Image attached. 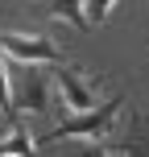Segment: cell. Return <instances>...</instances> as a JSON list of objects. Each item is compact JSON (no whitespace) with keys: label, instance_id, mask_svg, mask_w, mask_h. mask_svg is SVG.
<instances>
[{"label":"cell","instance_id":"cell-1","mask_svg":"<svg viewBox=\"0 0 149 157\" xmlns=\"http://www.w3.org/2000/svg\"><path fill=\"white\" fill-rule=\"evenodd\" d=\"M120 108H124V95H112L108 103H100L95 112H83V116H66L58 128H50L46 136H37V149H46V145L54 141H66V136H79V141H104V136L116 128L120 120Z\"/></svg>","mask_w":149,"mask_h":157},{"label":"cell","instance_id":"cell-2","mask_svg":"<svg viewBox=\"0 0 149 157\" xmlns=\"http://www.w3.org/2000/svg\"><path fill=\"white\" fill-rule=\"evenodd\" d=\"M50 83L37 66H17L13 71V116L21 112H46L50 108Z\"/></svg>","mask_w":149,"mask_h":157},{"label":"cell","instance_id":"cell-3","mask_svg":"<svg viewBox=\"0 0 149 157\" xmlns=\"http://www.w3.org/2000/svg\"><path fill=\"white\" fill-rule=\"evenodd\" d=\"M0 50H4L8 58H17L21 66H37V62H58L62 58V50L54 46L50 37H41V33H0Z\"/></svg>","mask_w":149,"mask_h":157},{"label":"cell","instance_id":"cell-4","mask_svg":"<svg viewBox=\"0 0 149 157\" xmlns=\"http://www.w3.org/2000/svg\"><path fill=\"white\" fill-rule=\"evenodd\" d=\"M54 83H58V91H62V99H66V108H71V116H83V112H95V108H100V103H95L91 83L83 78V71L62 66V71L54 75Z\"/></svg>","mask_w":149,"mask_h":157},{"label":"cell","instance_id":"cell-5","mask_svg":"<svg viewBox=\"0 0 149 157\" xmlns=\"http://www.w3.org/2000/svg\"><path fill=\"white\" fill-rule=\"evenodd\" d=\"M0 157H37V141L29 136V128H25L21 116L13 120V132L0 141Z\"/></svg>","mask_w":149,"mask_h":157},{"label":"cell","instance_id":"cell-6","mask_svg":"<svg viewBox=\"0 0 149 157\" xmlns=\"http://www.w3.org/2000/svg\"><path fill=\"white\" fill-rule=\"evenodd\" d=\"M50 13H58V21H71L75 29H87V13H83V4H66V0H54V4H50Z\"/></svg>","mask_w":149,"mask_h":157},{"label":"cell","instance_id":"cell-7","mask_svg":"<svg viewBox=\"0 0 149 157\" xmlns=\"http://www.w3.org/2000/svg\"><path fill=\"white\" fill-rule=\"evenodd\" d=\"M0 108H4L8 120H17L13 116V78H8V71H4V58H0Z\"/></svg>","mask_w":149,"mask_h":157},{"label":"cell","instance_id":"cell-8","mask_svg":"<svg viewBox=\"0 0 149 157\" xmlns=\"http://www.w3.org/2000/svg\"><path fill=\"white\" fill-rule=\"evenodd\" d=\"M112 8H116L112 0H91V4H83V13H87V25H91V21H104V17H108Z\"/></svg>","mask_w":149,"mask_h":157},{"label":"cell","instance_id":"cell-9","mask_svg":"<svg viewBox=\"0 0 149 157\" xmlns=\"http://www.w3.org/2000/svg\"><path fill=\"white\" fill-rule=\"evenodd\" d=\"M141 132H145V136H137L133 145H124V153H133V157H149V124L141 128Z\"/></svg>","mask_w":149,"mask_h":157},{"label":"cell","instance_id":"cell-10","mask_svg":"<svg viewBox=\"0 0 149 157\" xmlns=\"http://www.w3.org/2000/svg\"><path fill=\"white\" fill-rule=\"evenodd\" d=\"M79 157H112V153H104V149H95V145H83V149H79Z\"/></svg>","mask_w":149,"mask_h":157},{"label":"cell","instance_id":"cell-11","mask_svg":"<svg viewBox=\"0 0 149 157\" xmlns=\"http://www.w3.org/2000/svg\"><path fill=\"white\" fill-rule=\"evenodd\" d=\"M124 157H133V153H124Z\"/></svg>","mask_w":149,"mask_h":157}]
</instances>
